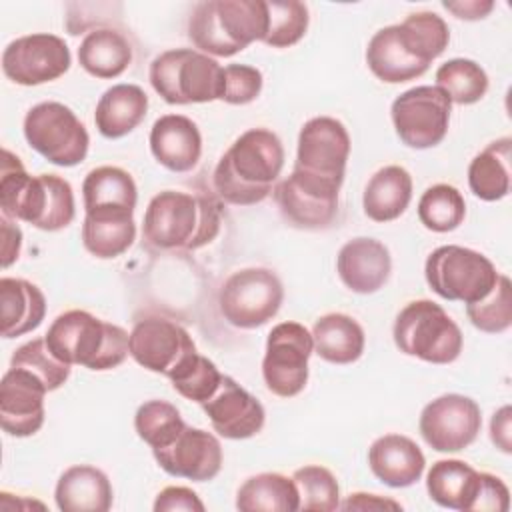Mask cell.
<instances>
[{
  "mask_svg": "<svg viewBox=\"0 0 512 512\" xmlns=\"http://www.w3.org/2000/svg\"><path fill=\"white\" fill-rule=\"evenodd\" d=\"M448 42V24L438 14L416 12L400 24L380 28L370 38L366 64L382 82H408L422 76Z\"/></svg>",
  "mask_w": 512,
  "mask_h": 512,
  "instance_id": "obj_1",
  "label": "cell"
},
{
  "mask_svg": "<svg viewBox=\"0 0 512 512\" xmlns=\"http://www.w3.org/2000/svg\"><path fill=\"white\" fill-rule=\"evenodd\" d=\"M284 166V146L266 128H250L222 154L214 170L216 194L236 206L262 202Z\"/></svg>",
  "mask_w": 512,
  "mask_h": 512,
  "instance_id": "obj_2",
  "label": "cell"
},
{
  "mask_svg": "<svg viewBox=\"0 0 512 512\" xmlns=\"http://www.w3.org/2000/svg\"><path fill=\"white\" fill-rule=\"evenodd\" d=\"M0 206L4 216L28 222L44 232L66 228L76 214L68 180L56 174L30 176L10 150H2Z\"/></svg>",
  "mask_w": 512,
  "mask_h": 512,
  "instance_id": "obj_3",
  "label": "cell"
},
{
  "mask_svg": "<svg viewBox=\"0 0 512 512\" xmlns=\"http://www.w3.org/2000/svg\"><path fill=\"white\" fill-rule=\"evenodd\" d=\"M218 230V206L206 196L180 190L156 194L142 224L144 240L160 250H196L214 240Z\"/></svg>",
  "mask_w": 512,
  "mask_h": 512,
  "instance_id": "obj_4",
  "label": "cell"
},
{
  "mask_svg": "<svg viewBox=\"0 0 512 512\" xmlns=\"http://www.w3.org/2000/svg\"><path fill=\"white\" fill-rule=\"evenodd\" d=\"M266 28V0H204L192 8L188 38L202 54L228 58L264 40Z\"/></svg>",
  "mask_w": 512,
  "mask_h": 512,
  "instance_id": "obj_5",
  "label": "cell"
},
{
  "mask_svg": "<svg viewBox=\"0 0 512 512\" xmlns=\"http://www.w3.org/2000/svg\"><path fill=\"white\" fill-rule=\"evenodd\" d=\"M44 338L62 362L90 370H112L130 354V334L86 310H68L56 316Z\"/></svg>",
  "mask_w": 512,
  "mask_h": 512,
  "instance_id": "obj_6",
  "label": "cell"
},
{
  "mask_svg": "<svg viewBox=\"0 0 512 512\" xmlns=\"http://www.w3.org/2000/svg\"><path fill=\"white\" fill-rule=\"evenodd\" d=\"M148 78L164 102L178 106L220 100L224 92V68L192 48L158 54L150 64Z\"/></svg>",
  "mask_w": 512,
  "mask_h": 512,
  "instance_id": "obj_7",
  "label": "cell"
},
{
  "mask_svg": "<svg viewBox=\"0 0 512 512\" xmlns=\"http://www.w3.org/2000/svg\"><path fill=\"white\" fill-rule=\"evenodd\" d=\"M400 352L430 364H450L462 352V332L446 310L432 300L408 302L392 328Z\"/></svg>",
  "mask_w": 512,
  "mask_h": 512,
  "instance_id": "obj_8",
  "label": "cell"
},
{
  "mask_svg": "<svg viewBox=\"0 0 512 512\" xmlns=\"http://www.w3.org/2000/svg\"><path fill=\"white\" fill-rule=\"evenodd\" d=\"M424 276L440 298L472 304L494 288L500 274L484 254L448 244L430 252L424 264Z\"/></svg>",
  "mask_w": 512,
  "mask_h": 512,
  "instance_id": "obj_9",
  "label": "cell"
},
{
  "mask_svg": "<svg viewBox=\"0 0 512 512\" xmlns=\"http://www.w3.org/2000/svg\"><path fill=\"white\" fill-rule=\"evenodd\" d=\"M22 130L28 146L56 166H76L88 154V130L62 102L32 106L24 116Z\"/></svg>",
  "mask_w": 512,
  "mask_h": 512,
  "instance_id": "obj_10",
  "label": "cell"
},
{
  "mask_svg": "<svg viewBox=\"0 0 512 512\" xmlns=\"http://www.w3.org/2000/svg\"><path fill=\"white\" fill-rule=\"evenodd\" d=\"M284 300L280 278L268 268H244L222 284L218 304L222 316L236 328H258L272 320Z\"/></svg>",
  "mask_w": 512,
  "mask_h": 512,
  "instance_id": "obj_11",
  "label": "cell"
},
{
  "mask_svg": "<svg viewBox=\"0 0 512 512\" xmlns=\"http://www.w3.org/2000/svg\"><path fill=\"white\" fill-rule=\"evenodd\" d=\"M314 352L312 332L300 322L276 324L266 340L262 376L266 388L280 396L300 394L308 382V358Z\"/></svg>",
  "mask_w": 512,
  "mask_h": 512,
  "instance_id": "obj_12",
  "label": "cell"
},
{
  "mask_svg": "<svg viewBox=\"0 0 512 512\" xmlns=\"http://www.w3.org/2000/svg\"><path fill=\"white\" fill-rule=\"evenodd\" d=\"M452 102L438 86H416L392 102L390 114L398 138L416 150L440 144L448 132Z\"/></svg>",
  "mask_w": 512,
  "mask_h": 512,
  "instance_id": "obj_13",
  "label": "cell"
},
{
  "mask_svg": "<svg viewBox=\"0 0 512 512\" xmlns=\"http://www.w3.org/2000/svg\"><path fill=\"white\" fill-rule=\"evenodd\" d=\"M274 200L282 216L296 228H328L338 214L340 184L292 170L288 178L276 184Z\"/></svg>",
  "mask_w": 512,
  "mask_h": 512,
  "instance_id": "obj_14",
  "label": "cell"
},
{
  "mask_svg": "<svg viewBox=\"0 0 512 512\" xmlns=\"http://www.w3.org/2000/svg\"><path fill=\"white\" fill-rule=\"evenodd\" d=\"M418 428L424 442L436 452L464 450L482 428L480 406L462 394H442L424 406Z\"/></svg>",
  "mask_w": 512,
  "mask_h": 512,
  "instance_id": "obj_15",
  "label": "cell"
},
{
  "mask_svg": "<svg viewBox=\"0 0 512 512\" xmlns=\"http://www.w3.org/2000/svg\"><path fill=\"white\" fill-rule=\"evenodd\" d=\"M70 50L60 36L38 32L12 40L2 52V72L22 86H38L64 76L70 68Z\"/></svg>",
  "mask_w": 512,
  "mask_h": 512,
  "instance_id": "obj_16",
  "label": "cell"
},
{
  "mask_svg": "<svg viewBox=\"0 0 512 512\" xmlns=\"http://www.w3.org/2000/svg\"><path fill=\"white\" fill-rule=\"evenodd\" d=\"M348 156L350 136L344 124L330 116H316L300 128L294 170L342 186Z\"/></svg>",
  "mask_w": 512,
  "mask_h": 512,
  "instance_id": "obj_17",
  "label": "cell"
},
{
  "mask_svg": "<svg viewBox=\"0 0 512 512\" xmlns=\"http://www.w3.org/2000/svg\"><path fill=\"white\" fill-rule=\"evenodd\" d=\"M196 352L192 336L174 320L150 316L130 332V356L146 370L172 376Z\"/></svg>",
  "mask_w": 512,
  "mask_h": 512,
  "instance_id": "obj_18",
  "label": "cell"
},
{
  "mask_svg": "<svg viewBox=\"0 0 512 512\" xmlns=\"http://www.w3.org/2000/svg\"><path fill=\"white\" fill-rule=\"evenodd\" d=\"M152 454L166 474L192 482H208L216 478L222 468L220 440L214 434L188 424L172 444L156 448Z\"/></svg>",
  "mask_w": 512,
  "mask_h": 512,
  "instance_id": "obj_19",
  "label": "cell"
},
{
  "mask_svg": "<svg viewBox=\"0 0 512 512\" xmlns=\"http://www.w3.org/2000/svg\"><path fill=\"white\" fill-rule=\"evenodd\" d=\"M46 386L22 368H12L0 382V424L16 438L36 434L44 424Z\"/></svg>",
  "mask_w": 512,
  "mask_h": 512,
  "instance_id": "obj_20",
  "label": "cell"
},
{
  "mask_svg": "<svg viewBox=\"0 0 512 512\" xmlns=\"http://www.w3.org/2000/svg\"><path fill=\"white\" fill-rule=\"evenodd\" d=\"M200 406L214 432L228 440L252 438L266 420L262 404L230 376H222L216 392Z\"/></svg>",
  "mask_w": 512,
  "mask_h": 512,
  "instance_id": "obj_21",
  "label": "cell"
},
{
  "mask_svg": "<svg viewBox=\"0 0 512 512\" xmlns=\"http://www.w3.org/2000/svg\"><path fill=\"white\" fill-rule=\"evenodd\" d=\"M336 270L346 288L356 294H372L380 290L392 270L388 248L376 238L348 240L336 258Z\"/></svg>",
  "mask_w": 512,
  "mask_h": 512,
  "instance_id": "obj_22",
  "label": "cell"
},
{
  "mask_svg": "<svg viewBox=\"0 0 512 512\" xmlns=\"http://www.w3.org/2000/svg\"><path fill=\"white\" fill-rule=\"evenodd\" d=\"M150 150L164 168L188 172L200 160L202 136L188 116L164 114L150 130Z\"/></svg>",
  "mask_w": 512,
  "mask_h": 512,
  "instance_id": "obj_23",
  "label": "cell"
},
{
  "mask_svg": "<svg viewBox=\"0 0 512 512\" xmlns=\"http://www.w3.org/2000/svg\"><path fill=\"white\" fill-rule=\"evenodd\" d=\"M372 474L390 488H406L420 480L426 458L418 444L402 434H384L368 448Z\"/></svg>",
  "mask_w": 512,
  "mask_h": 512,
  "instance_id": "obj_24",
  "label": "cell"
},
{
  "mask_svg": "<svg viewBox=\"0 0 512 512\" xmlns=\"http://www.w3.org/2000/svg\"><path fill=\"white\" fill-rule=\"evenodd\" d=\"M112 484L108 476L88 464L66 468L54 490L62 512H106L112 508Z\"/></svg>",
  "mask_w": 512,
  "mask_h": 512,
  "instance_id": "obj_25",
  "label": "cell"
},
{
  "mask_svg": "<svg viewBox=\"0 0 512 512\" xmlns=\"http://www.w3.org/2000/svg\"><path fill=\"white\" fill-rule=\"evenodd\" d=\"M86 214H134L138 190L134 178L118 166H98L82 182Z\"/></svg>",
  "mask_w": 512,
  "mask_h": 512,
  "instance_id": "obj_26",
  "label": "cell"
},
{
  "mask_svg": "<svg viewBox=\"0 0 512 512\" xmlns=\"http://www.w3.org/2000/svg\"><path fill=\"white\" fill-rule=\"evenodd\" d=\"M46 316L42 290L24 278L0 280V318L2 336L16 338L36 330Z\"/></svg>",
  "mask_w": 512,
  "mask_h": 512,
  "instance_id": "obj_27",
  "label": "cell"
},
{
  "mask_svg": "<svg viewBox=\"0 0 512 512\" xmlns=\"http://www.w3.org/2000/svg\"><path fill=\"white\" fill-rule=\"evenodd\" d=\"M148 112V96L136 84H116L108 88L94 112V122L104 138H122L130 134Z\"/></svg>",
  "mask_w": 512,
  "mask_h": 512,
  "instance_id": "obj_28",
  "label": "cell"
},
{
  "mask_svg": "<svg viewBox=\"0 0 512 512\" xmlns=\"http://www.w3.org/2000/svg\"><path fill=\"white\" fill-rule=\"evenodd\" d=\"M426 490L442 508L472 512L480 490V472L464 460H438L428 470Z\"/></svg>",
  "mask_w": 512,
  "mask_h": 512,
  "instance_id": "obj_29",
  "label": "cell"
},
{
  "mask_svg": "<svg viewBox=\"0 0 512 512\" xmlns=\"http://www.w3.org/2000/svg\"><path fill=\"white\" fill-rule=\"evenodd\" d=\"M412 200V176L406 168L390 164L380 168L366 184L364 214L374 222H390L404 214Z\"/></svg>",
  "mask_w": 512,
  "mask_h": 512,
  "instance_id": "obj_30",
  "label": "cell"
},
{
  "mask_svg": "<svg viewBox=\"0 0 512 512\" xmlns=\"http://www.w3.org/2000/svg\"><path fill=\"white\" fill-rule=\"evenodd\" d=\"M314 352L330 364H352L364 352V330L348 314L330 312L312 326Z\"/></svg>",
  "mask_w": 512,
  "mask_h": 512,
  "instance_id": "obj_31",
  "label": "cell"
},
{
  "mask_svg": "<svg viewBox=\"0 0 512 512\" xmlns=\"http://www.w3.org/2000/svg\"><path fill=\"white\" fill-rule=\"evenodd\" d=\"M512 140L508 136L490 142L468 166V186L484 202H496L508 196L512 176Z\"/></svg>",
  "mask_w": 512,
  "mask_h": 512,
  "instance_id": "obj_32",
  "label": "cell"
},
{
  "mask_svg": "<svg viewBox=\"0 0 512 512\" xmlns=\"http://www.w3.org/2000/svg\"><path fill=\"white\" fill-rule=\"evenodd\" d=\"M78 62L90 76L102 80L116 78L130 66L132 48L122 32L112 28H96L80 42Z\"/></svg>",
  "mask_w": 512,
  "mask_h": 512,
  "instance_id": "obj_33",
  "label": "cell"
},
{
  "mask_svg": "<svg viewBox=\"0 0 512 512\" xmlns=\"http://www.w3.org/2000/svg\"><path fill=\"white\" fill-rule=\"evenodd\" d=\"M236 508L242 512H294L300 508V494L292 478L278 472L250 476L236 494Z\"/></svg>",
  "mask_w": 512,
  "mask_h": 512,
  "instance_id": "obj_34",
  "label": "cell"
},
{
  "mask_svg": "<svg viewBox=\"0 0 512 512\" xmlns=\"http://www.w3.org/2000/svg\"><path fill=\"white\" fill-rule=\"evenodd\" d=\"M136 238L132 214H86L82 224V244L96 258H116L124 254Z\"/></svg>",
  "mask_w": 512,
  "mask_h": 512,
  "instance_id": "obj_35",
  "label": "cell"
},
{
  "mask_svg": "<svg viewBox=\"0 0 512 512\" xmlns=\"http://www.w3.org/2000/svg\"><path fill=\"white\" fill-rule=\"evenodd\" d=\"M436 86L456 104H474L488 90L484 68L468 58H452L436 70Z\"/></svg>",
  "mask_w": 512,
  "mask_h": 512,
  "instance_id": "obj_36",
  "label": "cell"
},
{
  "mask_svg": "<svg viewBox=\"0 0 512 512\" xmlns=\"http://www.w3.org/2000/svg\"><path fill=\"white\" fill-rule=\"evenodd\" d=\"M464 216V196L450 184H434L420 196L418 218L432 232H452L462 224Z\"/></svg>",
  "mask_w": 512,
  "mask_h": 512,
  "instance_id": "obj_37",
  "label": "cell"
},
{
  "mask_svg": "<svg viewBox=\"0 0 512 512\" xmlns=\"http://www.w3.org/2000/svg\"><path fill=\"white\" fill-rule=\"evenodd\" d=\"M184 426L178 408L166 400H148L138 406L134 416L136 434L152 450L172 444Z\"/></svg>",
  "mask_w": 512,
  "mask_h": 512,
  "instance_id": "obj_38",
  "label": "cell"
},
{
  "mask_svg": "<svg viewBox=\"0 0 512 512\" xmlns=\"http://www.w3.org/2000/svg\"><path fill=\"white\" fill-rule=\"evenodd\" d=\"M12 368H22L36 376L48 392L58 390L70 376V364L62 362L46 344V338H34L22 344L10 358Z\"/></svg>",
  "mask_w": 512,
  "mask_h": 512,
  "instance_id": "obj_39",
  "label": "cell"
},
{
  "mask_svg": "<svg viewBox=\"0 0 512 512\" xmlns=\"http://www.w3.org/2000/svg\"><path fill=\"white\" fill-rule=\"evenodd\" d=\"M268 28L264 44L272 48L294 46L308 30V6L298 0H266Z\"/></svg>",
  "mask_w": 512,
  "mask_h": 512,
  "instance_id": "obj_40",
  "label": "cell"
},
{
  "mask_svg": "<svg viewBox=\"0 0 512 512\" xmlns=\"http://www.w3.org/2000/svg\"><path fill=\"white\" fill-rule=\"evenodd\" d=\"M466 316L474 328L488 334H500L512 324V284L500 274L494 288L478 302L466 304Z\"/></svg>",
  "mask_w": 512,
  "mask_h": 512,
  "instance_id": "obj_41",
  "label": "cell"
},
{
  "mask_svg": "<svg viewBox=\"0 0 512 512\" xmlns=\"http://www.w3.org/2000/svg\"><path fill=\"white\" fill-rule=\"evenodd\" d=\"M300 494L298 510L332 512L340 508V486L336 476L318 464H308L292 474Z\"/></svg>",
  "mask_w": 512,
  "mask_h": 512,
  "instance_id": "obj_42",
  "label": "cell"
},
{
  "mask_svg": "<svg viewBox=\"0 0 512 512\" xmlns=\"http://www.w3.org/2000/svg\"><path fill=\"white\" fill-rule=\"evenodd\" d=\"M220 380H222V374L218 372L216 364L198 352L186 358L170 376L174 390L186 400H192L198 404H204L216 392V388L220 386Z\"/></svg>",
  "mask_w": 512,
  "mask_h": 512,
  "instance_id": "obj_43",
  "label": "cell"
},
{
  "mask_svg": "<svg viewBox=\"0 0 512 512\" xmlns=\"http://www.w3.org/2000/svg\"><path fill=\"white\" fill-rule=\"evenodd\" d=\"M262 90V72L248 64H228L224 68V92L222 98L226 104L242 106L258 98Z\"/></svg>",
  "mask_w": 512,
  "mask_h": 512,
  "instance_id": "obj_44",
  "label": "cell"
},
{
  "mask_svg": "<svg viewBox=\"0 0 512 512\" xmlns=\"http://www.w3.org/2000/svg\"><path fill=\"white\" fill-rule=\"evenodd\" d=\"M510 506V492L506 484L488 472H480V490L472 512H506Z\"/></svg>",
  "mask_w": 512,
  "mask_h": 512,
  "instance_id": "obj_45",
  "label": "cell"
},
{
  "mask_svg": "<svg viewBox=\"0 0 512 512\" xmlns=\"http://www.w3.org/2000/svg\"><path fill=\"white\" fill-rule=\"evenodd\" d=\"M156 512H204V504L198 494L186 486H168L164 488L154 502Z\"/></svg>",
  "mask_w": 512,
  "mask_h": 512,
  "instance_id": "obj_46",
  "label": "cell"
},
{
  "mask_svg": "<svg viewBox=\"0 0 512 512\" xmlns=\"http://www.w3.org/2000/svg\"><path fill=\"white\" fill-rule=\"evenodd\" d=\"M344 510H402L400 502L378 496V494H366V492H354L350 494L344 504H340Z\"/></svg>",
  "mask_w": 512,
  "mask_h": 512,
  "instance_id": "obj_47",
  "label": "cell"
},
{
  "mask_svg": "<svg viewBox=\"0 0 512 512\" xmlns=\"http://www.w3.org/2000/svg\"><path fill=\"white\" fill-rule=\"evenodd\" d=\"M22 246V232L20 228L10 222L8 216H2V266L8 268L12 262L18 260Z\"/></svg>",
  "mask_w": 512,
  "mask_h": 512,
  "instance_id": "obj_48",
  "label": "cell"
},
{
  "mask_svg": "<svg viewBox=\"0 0 512 512\" xmlns=\"http://www.w3.org/2000/svg\"><path fill=\"white\" fill-rule=\"evenodd\" d=\"M510 406H502L498 412H494L492 422H490V438L500 448L502 452L510 454L512 444H510Z\"/></svg>",
  "mask_w": 512,
  "mask_h": 512,
  "instance_id": "obj_49",
  "label": "cell"
},
{
  "mask_svg": "<svg viewBox=\"0 0 512 512\" xmlns=\"http://www.w3.org/2000/svg\"><path fill=\"white\" fill-rule=\"evenodd\" d=\"M444 8L450 10L456 18L462 20H480L490 14L494 2L490 0H464V2H444Z\"/></svg>",
  "mask_w": 512,
  "mask_h": 512,
  "instance_id": "obj_50",
  "label": "cell"
}]
</instances>
